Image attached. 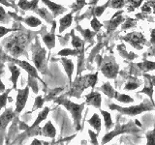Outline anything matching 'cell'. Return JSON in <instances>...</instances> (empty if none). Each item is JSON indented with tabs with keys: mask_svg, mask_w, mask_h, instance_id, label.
<instances>
[{
	"mask_svg": "<svg viewBox=\"0 0 155 145\" xmlns=\"http://www.w3.org/2000/svg\"><path fill=\"white\" fill-rule=\"evenodd\" d=\"M29 42V34L26 32H18L4 41V48L14 58L26 55V47Z\"/></svg>",
	"mask_w": 155,
	"mask_h": 145,
	"instance_id": "obj_1",
	"label": "cell"
},
{
	"mask_svg": "<svg viewBox=\"0 0 155 145\" xmlns=\"http://www.w3.org/2000/svg\"><path fill=\"white\" fill-rule=\"evenodd\" d=\"M98 81V72L95 74H88L85 76H79L76 77L73 83H71V89L66 93V96L81 98V93L86 88L91 87L95 88V85Z\"/></svg>",
	"mask_w": 155,
	"mask_h": 145,
	"instance_id": "obj_2",
	"label": "cell"
},
{
	"mask_svg": "<svg viewBox=\"0 0 155 145\" xmlns=\"http://www.w3.org/2000/svg\"><path fill=\"white\" fill-rule=\"evenodd\" d=\"M54 102L58 105H63L68 111H69L72 115L73 122H74V126H75L76 130H80L81 128V118H82V111H84V106L86 104L85 103H81V104L73 103L72 101L64 98V97L55 98Z\"/></svg>",
	"mask_w": 155,
	"mask_h": 145,
	"instance_id": "obj_3",
	"label": "cell"
},
{
	"mask_svg": "<svg viewBox=\"0 0 155 145\" xmlns=\"http://www.w3.org/2000/svg\"><path fill=\"white\" fill-rule=\"evenodd\" d=\"M109 108L111 110H117L120 114L127 115V116H137L139 114H142L145 111H151L154 110L155 105L151 101L148 99H144L143 103L137 105H131L127 106V108H123V106L117 105L115 104H109Z\"/></svg>",
	"mask_w": 155,
	"mask_h": 145,
	"instance_id": "obj_4",
	"label": "cell"
},
{
	"mask_svg": "<svg viewBox=\"0 0 155 145\" xmlns=\"http://www.w3.org/2000/svg\"><path fill=\"white\" fill-rule=\"evenodd\" d=\"M142 132L140 128H139L137 125H136L133 121H129L127 124H120L117 120V123L115 124V128L111 130V132L107 133L103 138H102L101 143L105 145L108 142H110L114 137H115L116 135L122 134H137L139 133Z\"/></svg>",
	"mask_w": 155,
	"mask_h": 145,
	"instance_id": "obj_5",
	"label": "cell"
},
{
	"mask_svg": "<svg viewBox=\"0 0 155 145\" xmlns=\"http://www.w3.org/2000/svg\"><path fill=\"white\" fill-rule=\"evenodd\" d=\"M31 51H32V60L34 63V66L43 75H46L48 72L47 50L41 47L40 42H39L38 39H36L35 43L32 45Z\"/></svg>",
	"mask_w": 155,
	"mask_h": 145,
	"instance_id": "obj_6",
	"label": "cell"
},
{
	"mask_svg": "<svg viewBox=\"0 0 155 145\" xmlns=\"http://www.w3.org/2000/svg\"><path fill=\"white\" fill-rule=\"evenodd\" d=\"M119 65L115 62L113 56H105L104 60L102 61L101 72L107 79H114L118 75Z\"/></svg>",
	"mask_w": 155,
	"mask_h": 145,
	"instance_id": "obj_7",
	"label": "cell"
},
{
	"mask_svg": "<svg viewBox=\"0 0 155 145\" xmlns=\"http://www.w3.org/2000/svg\"><path fill=\"white\" fill-rule=\"evenodd\" d=\"M120 40H123L126 43H128L129 45L132 46L134 48L138 50H143L144 45H147V39L142 32L133 31L127 33L125 36L120 37Z\"/></svg>",
	"mask_w": 155,
	"mask_h": 145,
	"instance_id": "obj_8",
	"label": "cell"
},
{
	"mask_svg": "<svg viewBox=\"0 0 155 145\" xmlns=\"http://www.w3.org/2000/svg\"><path fill=\"white\" fill-rule=\"evenodd\" d=\"M15 114H16V111L12 108H8L0 115V145L3 144V138L5 132H6V128L8 124L14 119Z\"/></svg>",
	"mask_w": 155,
	"mask_h": 145,
	"instance_id": "obj_9",
	"label": "cell"
},
{
	"mask_svg": "<svg viewBox=\"0 0 155 145\" xmlns=\"http://www.w3.org/2000/svg\"><path fill=\"white\" fill-rule=\"evenodd\" d=\"M7 59H8L9 61L13 62L14 64H16V65L19 66V67L21 68V69H23L24 71H25V72H27L29 76L34 77V79H39V80H41V81H42V79H41L40 77H39V76H38V70L36 69V67H35V66H33V65H31L29 62L19 60L18 58H14V57H11V56H7Z\"/></svg>",
	"mask_w": 155,
	"mask_h": 145,
	"instance_id": "obj_10",
	"label": "cell"
},
{
	"mask_svg": "<svg viewBox=\"0 0 155 145\" xmlns=\"http://www.w3.org/2000/svg\"><path fill=\"white\" fill-rule=\"evenodd\" d=\"M122 14H123V10H119L117 13H115L114 14L113 18L110 21H106L103 22V26L107 29V32L110 33L114 31L116 28L125 21L126 18L122 16Z\"/></svg>",
	"mask_w": 155,
	"mask_h": 145,
	"instance_id": "obj_11",
	"label": "cell"
},
{
	"mask_svg": "<svg viewBox=\"0 0 155 145\" xmlns=\"http://www.w3.org/2000/svg\"><path fill=\"white\" fill-rule=\"evenodd\" d=\"M29 96V86H26L23 89L18 90V95L16 99V113H21L25 108L26 102Z\"/></svg>",
	"mask_w": 155,
	"mask_h": 145,
	"instance_id": "obj_12",
	"label": "cell"
},
{
	"mask_svg": "<svg viewBox=\"0 0 155 145\" xmlns=\"http://www.w3.org/2000/svg\"><path fill=\"white\" fill-rule=\"evenodd\" d=\"M110 7V0H108L104 5H102V6H93V7H90L88 9V11H87L84 14H82V17L80 18V19H82L84 18H90V17H96V18H99L101 17L103 13L105 12V10Z\"/></svg>",
	"mask_w": 155,
	"mask_h": 145,
	"instance_id": "obj_13",
	"label": "cell"
},
{
	"mask_svg": "<svg viewBox=\"0 0 155 145\" xmlns=\"http://www.w3.org/2000/svg\"><path fill=\"white\" fill-rule=\"evenodd\" d=\"M85 104L88 105H92L94 108H101V105H102V96L99 92L93 91L92 90L90 93H88L85 96Z\"/></svg>",
	"mask_w": 155,
	"mask_h": 145,
	"instance_id": "obj_14",
	"label": "cell"
},
{
	"mask_svg": "<svg viewBox=\"0 0 155 145\" xmlns=\"http://www.w3.org/2000/svg\"><path fill=\"white\" fill-rule=\"evenodd\" d=\"M55 27H56L55 21H53L51 32L44 34L42 36L43 42L45 43V45L47 46L48 50H52V48L55 47Z\"/></svg>",
	"mask_w": 155,
	"mask_h": 145,
	"instance_id": "obj_15",
	"label": "cell"
},
{
	"mask_svg": "<svg viewBox=\"0 0 155 145\" xmlns=\"http://www.w3.org/2000/svg\"><path fill=\"white\" fill-rule=\"evenodd\" d=\"M41 1L46 5L47 8H48V10L51 12V14H53L54 18L67 11V9L65 7H63L62 5L54 3V2L51 1V0H41Z\"/></svg>",
	"mask_w": 155,
	"mask_h": 145,
	"instance_id": "obj_16",
	"label": "cell"
},
{
	"mask_svg": "<svg viewBox=\"0 0 155 145\" xmlns=\"http://www.w3.org/2000/svg\"><path fill=\"white\" fill-rule=\"evenodd\" d=\"M38 3L39 0H31V1H28V0H19L18 3V6L22 9L23 11H35L38 8Z\"/></svg>",
	"mask_w": 155,
	"mask_h": 145,
	"instance_id": "obj_17",
	"label": "cell"
},
{
	"mask_svg": "<svg viewBox=\"0 0 155 145\" xmlns=\"http://www.w3.org/2000/svg\"><path fill=\"white\" fill-rule=\"evenodd\" d=\"M61 64L64 67V70L65 72L69 79L70 81V84L72 83V76H73V72H74V63L71 59L69 58H66V57H63L61 58Z\"/></svg>",
	"mask_w": 155,
	"mask_h": 145,
	"instance_id": "obj_18",
	"label": "cell"
},
{
	"mask_svg": "<svg viewBox=\"0 0 155 145\" xmlns=\"http://www.w3.org/2000/svg\"><path fill=\"white\" fill-rule=\"evenodd\" d=\"M143 79H144V87L143 90H140L139 93L140 94H147L149 98H150V101L152 102V103L154 104V101H153V84L152 82L150 81V79H148L147 76H143ZM155 105V104H154Z\"/></svg>",
	"mask_w": 155,
	"mask_h": 145,
	"instance_id": "obj_19",
	"label": "cell"
},
{
	"mask_svg": "<svg viewBox=\"0 0 155 145\" xmlns=\"http://www.w3.org/2000/svg\"><path fill=\"white\" fill-rule=\"evenodd\" d=\"M73 14L74 13H69L67 14L66 16H64L63 18H60L59 21V33H63L68 27H70L72 25L73 22Z\"/></svg>",
	"mask_w": 155,
	"mask_h": 145,
	"instance_id": "obj_20",
	"label": "cell"
},
{
	"mask_svg": "<svg viewBox=\"0 0 155 145\" xmlns=\"http://www.w3.org/2000/svg\"><path fill=\"white\" fill-rule=\"evenodd\" d=\"M42 135L50 138H54L56 135V130L54 128V126L52 125L51 121H48L47 124L42 128Z\"/></svg>",
	"mask_w": 155,
	"mask_h": 145,
	"instance_id": "obj_21",
	"label": "cell"
},
{
	"mask_svg": "<svg viewBox=\"0 0 155 145\" xmlns=\"http://www.w3.org/2000/svg\"><path fill=\"white\" fill-rule=\"evenodd\" d=\"M77 30L81 34V36L84 37L85 43L87 42V43L93 44V38L95 37L97 32L91 31L89 29H82L80 25H77Z\"/></svg>",
	"mask_w": 155,
	"mask_h": 145,
	"instance_id": "obj_22",
	"label": "cell"
},
{
	"mask_svg": "<svg viewBox=\"0 0 155 145\" xmlns=\"http://www.w3.org/2000/svg\"><path fill=\"white\" fill-rule=\"evenodd\" d=\"M71 36H72V46L75 50H84V44L85 41L81 39L80 37H78L75 35V30H72L71 31Z\"/></svg>",
	"mask_w": 155,
	"mask_h": 145,
	"instance_id": "obj_23",
	"label": "cell"
},
{
	"mask_svg": "<svg viewBox=\"0 0 155 145\" xmlns=\"http://www.w3.org/2000/svg\"><path fill=\"white\" fill-rule=\"evenodd\" d=\"M87 123H88L91 126V127L96 130V134H100V132H101V127H102V122H101L100 116L98 114L94 113L93 115H92V117L90 119L87 120Z\"/></svg>",
	"mask_w": 155,
	"mask_h": 145,
	"instance_id": "obj_24",
	"label": "cell"
},
{
	"mask_svg": "<svg viewBox=\"0 0 155 145\" xmlns=\"http://www.w3.org/2000/svg\"><path fill=\"white\" fill-rule=\"evenodd\" d=\"M50 111H51L50 108H48V106H47V108H44L41 112L38 114L37 118H36L35 121H34L33 125L31 126V127H29L28 130H33V129H35V128H38L39 124H41V122H43V121L47 118V116H48V114Z\"/></svg>",
	"mask_w": 155,
	"mask_h": 145,
	"instance_id": "obj_25",
	"label": "cell"
},
{
	"mask_svg": "<svg viewBox=\"0 0 155 145\" xmlns=\"http://www.w3.org/2000/svg\"><path fill=\"white\" fill-rule=\"evenodd\" d=\"M34 13H36L37 14H39L42 18H44L48 23L53 22V14H51V12H50L47 8H37Z\"/></svg>",
	"mask_w": 155,
	"mask_h": 145,
	"instance_id": "obj_26",
	"label": "cell"
},
{
	"mask_svg": "<svg viewBox=\"0 0 155 145\" xmlns=\"http://www.w3.org/2000/svg\"><path fill=\"white\" fill-rule=\"evenodd\" d=\"M10 72H11V81L13 83V89H17V84H18V79L19 75H21V70L15 65H10L9 66Z\"/></svg>",
	"mask_w": 155,
	"mask_h": 145,
	"instance_id": "obj_27",
	"label": "cell"
},
{
	"mask_svg": "<svg viewBox=\"0 0 155 145\" xmlns=\"http://www.w3.org/2000/svg\"><path fill=\"white\" fill-rule=\"evenodd\" d=\"M100 112L103 116V119H104V125H105V128L107 132H109L110 129H113L114 127V123L113 122V119H111V115L110 113H109L108 111L103 110V109H99Z\"/></svg>",
	"mask_w": 155,
	"mask_h": 145,
	"instance_id": "obj_28",
	"label": "cell"
},
{
	"mask_svg": "<svg viewBox=\"0 0 155 145\" xmlns=\"http://www.w3.org/2000/svg\"><path fill=\"white\" fill-rule=\"evenodd\" d=\"M97 90L102 91L106 96H108L109 98H110V99H114V96H115L116 91L114 89V87L111 86L110 83H109V82H106V83H104L101 87H99V88H97Z\"/></svg>",
	"mask_w": 155,
	"mask_h": 145,
	"instance_id": "obj_29",
	"label": "cell"
},
{
	"mask_svg": "<svg viewBox=\"0 0 155 145\" xmlns=\"http://www.w3.org/2000/svg\"><path fill=\"white\" fill-rule=\"evenodd\" d=\"M140 83H142V81L139 79H137V77L130 76L128 79V81L126 82V84L124 86V90H135L139 88L140 86Z\"/></svg>",
	"mask_w": 155,
	"mask_h": 145,
	"instance_id": "obj_30",
	"label": "cell"
},
{
	"mask_svg": "<svg viewBox=\"0 0 155 145\" xmlns=\"http://www.w3.org/2000/svg\"><path fill=\"white\" fill-rule=\"evenodd\" d=\"M22 21L27 24L28 26H30V27H37L39 25H41L42 24V21L39 19L38 18L36 17H34V16H29V17H26L25 18H23L22 19Z\"/></svg>",
	"mask_w": 155,
	"mask_h": 145,
	"instance_id": "obj_31",
	"label": "cell"
},
{
	"mask_svg": "<svg viewBox=\"0 0 155 145\" xmlns=\"http://www.w3.org/2000/svg\"><path fill=\"white\" fill-rule=\"evenodd\" d=\"M143 0H125V5L127 6V11L128 12H133L134 10L138 9Z\"/></svg>",
	"mask_w": 155,
	"mask_h": 145,
	"instance_id": "obj_32",
	"label": "cell"
},
{
	"mask_svg": "<svg viewBox=\"0 0 155 145\" xmlns=\"http://www.w3.org/2000/svg\"><path fill=\"white\" fill-rule=\"evenodd\" d=\"M117 50L119 51L120 55L122 56V57H124V58H126L127 60H133V59H135V58H137V57H138V55H137V54H135V53H133V52L128 53L127 51H126V50H125V46H124V45H119V46L117 47Z\"/></svg>",
	"mask_w": 155,
	"mask_h": 145,
	"instance_id": "obj_33",
	"label": "cell"
},
{
	"mask_svg": "<svg viewBox=\"0 0 155 145\" xmlns=\"http://www.w3.org/2000/svg\"><path fill=\"white\" fill-rule=\"evenodd\" d=\"M138 67L143 72H149V71H154L155 70V62L152 61H143L142 63H138Z\"/></svg>",
	"mask_w": 155,
	"mask_h": 145,
	"instance_id": "obj_34",
	"label": "cell"
},
{
	"mask_svg": "<svg viewBox=\"0 0 155 145\" xmlns=\"http://www.w3.org/2000/svg\"><path fill=\"white\" fill-rule=\"evenodd\" d=\"M84 50H75V48H63L59 52L57 53L59 56H62V57H66V56H69V55H73V56H76V55H80L81 52H82Z\"/></svg>",
	"mask_w": 155,
	"mask_h": 145,
	"instance_id": "obj_35",
	"label": "cell"
},
{
	"mask_svg": "<svg viewBox=\"0 0 155 145\" xmlns=\"http://www.w3.org/2000/svg\"><path fill=\"white\" fill-rule=\"evenodd\" d=\"M114 99L116 101L120 102V103H122V104H131V103H133V102H134V99L131 98L129 95L122 94V93H118L117 91H116V93H115Z\"/></svg>",
	"mask_w": 155,
	"mask_h": 145,
	"instance_id": "obj_36",
	"label": "cell"
},
{
	"mask_svg": "<svg viewBox=\"0 0 155 145\" xmlns=\"http://www.w3.org/2000/svg\"><path fill=\"white\" fill-rule=\"evenodd\" d=\"M137 26V19L127 18L125 19V21L121 24V30H128V29H132Z\"/></svg>",
	"mask_w": 155,
	"mask_h": 145,
	"instance_id": "obj_37",
	"label": "cell"
},
{
	"mask_svg": "<svg viewBox=\"0 0 155 145\" xmlns=\"http://www.w3.org/2000/svg\"><path fill=\"white\" fill-rule=\"evenodd\" d=\"M85 5H87V2L85 1V0H76L75 3L71 6L72 13H77V12L81 11Z\"/></svg>",
	"mask_w": 155,
	"mask_h": 145,
	"instance_id": "obj_38",
	"label": "cell"
},
{
	"mask_svg": "<svg viewBox=\"0 0 155 145\" xmlns=\"http://www.w3.org/2000/svg\"><path fill=\"white\" fill-rule=\"evenodd\" d=\"M145 137H147V144L145 145H155V128L152 130L147 132Z\"/></svg>",
	"mask_w": 155,
	"mask_h": 145,
	"instance_id": "obj_39",
	"label": "cell"
},
{
	"mask_svg": "<svg viewBox=\"0 0 155 145\" xmlns=\"http://www.w3.org/2000/svg\"><path fill=\"white\" fill-rule=\"evenodd\" d=\"M125 6V0H110V7L116 10H121Z\"/></svg>",
	"mask_w": 155,
	"mask_h": 145,
	"instance_id": "obj_40",
	"label": "cell"
},
{
	"mask_svg": "<svg viewBox=\"0 0 155 145\" xmlns=\"http://www.w3.org/2000/svg\"><path fill=\"white\" fill-rule=\"evenodd\" d=\"M90 25H91L92 29H93V31L98 33V31L100 30L102 27H103V23H101L98 21V18L93 17V18H92V19H91V21H90Z\"/></svg>",
	"mask_w": 155,
	"mask_h": 145,
	"instance_id": "obj_41",
	"label": "cell"
},
{
	"mask_svg": "<svg viewBox=\"0 0 155 145\" xmlns=\"http://www.w3.org/2000/svg\"><path fill=\"white\" fill-rule=\"evenodd\" d=\"M11 90L12 89H8L5 92H3V94L0 95V110L6 106L7 101H8V96H9V93H10V91H11Z\"/></svg>",
	"mask_w": 155,
	"mask_h": 145,
	"instance_id": "obj_42",
	"label": "cell"
},
{
	"mask_svg": "<svg viewBox=\"0 0 155 145\" xmlns=\"http://www.w3.org/2000/svg\"><path fill=\"white\" fill-rule=\"evenodd\" d=\"M44 102H45V100L43 99V97H42V96H38V97H36L35 103H34V105H33V108H32V110H31V112H33V111L37 110L38 108H41L42 106H43Z\"/></svg>",
	"mask_w": 155,
	"mask_h": 145,
	"instance_id": "obj_43",
	"label": "cell"
},
{
	"mask_svg": "<svg viewBox=\"0 0 155 145\" xmlns=\"http://www.w3.org/2000/svg\"><path fill=\"white\" fill-rule=\"evenodd\" d=\"M88 134L90 137V139H91V144L92 145H99L98 143V140H97V135L98 134H95V133L93 132V130H88Z\"/></svg>",
	"mask_w": 155,
	"mask_h": 145,
	"instance_id": "obj_44",
	"label": "cell"
},
{
	"mask_svg": "<svg viewBox=\"0 0 155 145\" xmlns=\"http://www.w3.org/2000/svg\"><path fill=\"white\" fill-rule=\"evenodd\" d=\"M8 19L7 13L5 12L3 6H0V22H6Z\"/></svg>",
	"mask_w": 155,
	"mask_h": 145,
	"instance_id": "obj_45",
	"label": "cell"
},
{
	"mask_svg": "<svg viewBox=\"0 0 155 145\" xmlns=\"http://www.w3.org/2000/svg\"><path fill=\"white\" fill-rule=\"evenodd\" d=\"M151 11H152L151 6H150L148 2H145L143 4V6L142 7V13L145 14H149L150 13H151Z\"/></svg>",
	"mask_w": 155,
	"mask_h": 145,
	"instance_id": "obj_46",
	"label": "cell"
},
{
	"mask_svg": "<svg viewBox=\"0 0 155 145\" xmlns=\"http://www.w3.org/2000/svg\"><path fill=\"white\" fill-rule=\"evenodd\" d=\"M12 29L10 28H6L4 26H0V38H2L3 36H5L6 34H8L9 32H11Z\"/></svg>",
	"mask_w": 155,
	"mask_h": 145,
	"instance_id": "obj_47",
	"label": "cell"
},
{
	"mask_svg": "<svg viewBox=\"0 0 155 145\" xmlns=\"http://www.w3.org/2000/svg\"><path fill=\"white\" fill-rule=\"evenodd\" d=\"M30 145H51V144L47 142V141H42V140H40V139L35 138V139H33V141L31 142Z\"/></svg>",
	"mask_w": 155,
	"mask_h": 145,
	"instance_id": "obj_48",
	"label": "cell"
},
{
	"mask_svg": "<svg viewBox=\"0 0 155 145\" xmlns=\"http://www.w3.org/2000/svg\"><path fill=\"white\" fill-rule=\"evenodd\" d=\"M150 44L152 46H155V28H153L150 32Z\"/></svg>",
	"mask_w": 155,
	"mask_h": 145,
	"instance_id": "obj_49",
	"label": "cell"
},
{
	"mask_svg": "<svg viewBox=\"0 0 155 145\" xmlns=\"http://www.w3.org/2000/svg\"><path fill=\"white\" fill-rule=\"evenodd\" d=\"M143 76H147L148 79H150V81L152 82L153 86L155 87V76H151V75H148V74H143Z\"/></svg>",
	"mask_w": 155,
	"mask_h": 145,
	"instance_id": "obj_50",
	"label": "cell"
},
{
	"mask_svg": "<svg viewBox=\"0 0 155 145\" xmlns=\"http://www.w3.org/2000/svg\"><path fill=\"white\" fill-rule=\"evenodd\" d=\"M0 4H2L4 5V6H7V7H10V8H12V5L10 4L7 0H0Z\"/></svg>",
	"mask_w": 155,
	"mask_h": 145,
	"instance_id": "obj_51",
	"label": "cell"
},
{
	"mask_svg": "<svg viewBox=\"0 0 155 145\" xmlns=\"http://www.w3.org/2000/svg\"><path fill=\"white\" fill-rule=\"evenodd\" d=\"M149 3V5L151 6L152 10H153V13L155 14V0H149V1H147Z\"/></svg>",
	"mask_w": 155,
	"mask_h": 145,
	"instance_id": "obj_52",
	"label": "cell"
},
{
	"mask_svg": "<svg viewBox=\"0 0 155 145\" xmlns=\"http://www.w3.org/2000/svg\"><path fill=\"white\" fill-rule=\"evenodd\" d=\"M6 90H5V85L3 84L2 80L0 79V93H3V92H5Z\"/></svg>",
	"mask_w": 155,
	"mask_h": 145,
	"instance_id": "obj_53",
	"label": "cell"
},
{
	"mask_svg": "<svg viewBox=\"0 0 155 145\" xmlns=\"http://www.w3.org/2000/svg\"><path fill=\"white\" fill-rule=\"evenodd\" d=\"M99 0H91V1L89 2V4L90 5H93V6H96V4H97V2H98Z\"/></svg>",
	"mask_w": 155,
	"mask_h": 145,
	"instance_id": "obj_54",
	"label": "cell"
}]
</instances>
